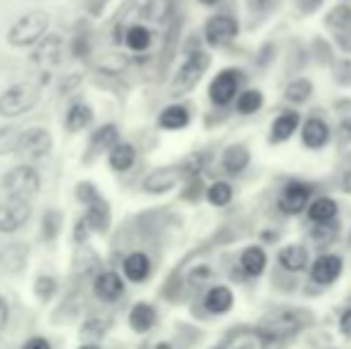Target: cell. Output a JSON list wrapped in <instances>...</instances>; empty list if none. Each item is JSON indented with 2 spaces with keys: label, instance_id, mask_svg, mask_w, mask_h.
Masks as SVG:
<instances>
[{
  "label": "cell",
  "instance_id": "obj_1",
  "mask_svg": "<svg viewBox=\"0 0 351 349\" xmlns=\"http://www.w3.org/2000/svg\"><path fill=\"white\" fill-rule=\"evenodd\" d=\"M38 98H41V93H38L36 84L22 82V84L10 86L8 91L0 96V115H5V117L24 115V112L36 106Z\"/></svg>",
  "mask_w": 351,
  "mask_h": 349
},
{
  "label": "cell",
  "instance_id": "obj_2",
  "mask_svg": "<svg viewBox=\"0 0 351 349\" xmlns=\"http://www.w3.org/2000/svg\"><path fill=\"white\" fill-rule=\"evenodd\" d=\"M48 29V14L46 12H29L19 22H14L8 32V41L17 48L34 46L41 41V36Z\"/></svg>",
  "mask_w": 351,
  "mask_h": 349
},
{
  "label": "cell",
  "instance_id": "obj_3",
  "mask_svg": "<svg viewBox=\"0 0 351 349\" xmlns=\"http://www.w3.org/2000/svg\"><path fill=\"white\" fill-rule=\"evenodd\" d=\"M38 180L36 170L29 168V165H19V168H12L3 180V189L8 194V199H22L27 201L29 196H34L38 191Z\"/></svg>",
  "mask_w": 351,
  "mask_h": 349
},
{
  "label": "cell",
  "instance_id": "obj_4",
  "mask_svg": "<svg viewBox=\"0 0 351 349\" xmlns=\"http://www.w3.org/2000/svg\"><path fill=\"white\" fill-rule=\"evenodd\" d=\"M206 67H208V56H206V53H191L184 65L180 67V72L175 75V80H172V84H170L172 96H182V93L191 91V88L199 84Z\"/></svg>",
  "mask_w": 351,
  "mask_h": 349
},
{
  "label": "cell",
  "instance_id": "obj_5",
  "mask_svg": "<svg viewBox=\"0 0 351 349\" xmlns=\"http://www.w3.org/2000/svg\"><path fill=\"white\" fill-rule=\"evenodd\" d=\"M239 84H241V70H232V67H227V70L217 72L215 77H213L210 86H208V98L215 106H230L232 101H237V96H239Z\"/></svg>",
  "mask_w": 351,
  "mask_h": 349
},
{
  "label": "cell",
  "instance_id": "obj_6",
  "mask_svg": "<svg viewBox=\"0 0 351 349\" xmlns=\"http://www.w3.org/2000/svg\"><path fill=\"white\" fill-rule=\"evenodd\" d=\"M311 186L306 182L299 180H291L285 184V189L280 191V199H278V208L285 215H299L304 210H308L311 206Z\"/></svg>",
  "mask_w": 351,
  "mask_h": 349
},
{
  "label": "cell",
  "instance_id": "obj_7",
  "mask_svg": "<svg viewBox=\"0 0 351 349\" xmlns=\"http://www.w3.org/2000/svg\"><path fill=\"white\" fill-rule=\"evenodd\" d=\"M306 323V318H299V313L291 311H280L275 316L265 318L263 326H261V335L268 337V340H282V337L294 335L296 330H301Z\"/></svg>",
  "mask_w": 351,
  "mask_h": 349
},
{
  "label": "cell",
  "instance_id": "obj_8",
  "mask_svg": "<svg viewBox=\"0 0 351 349\" xmlns=\"http://www.w3.org/2000/svg\"><path fill=\"white\" fill-rule=\"evenodd\" d=\"M204 34H206V41L217 48V46H225V43L234 41L237 34H239V24H237V19L230 17V14H215V17H210L208 22H206Z\"/></svg>",
  "mask_w": 351,
  "mask_h": 349
},
{
  "label": "cell",
  "instance_id": "obj_9",
  "mask_svg": "<svg viewBox=\"0 0 351 349\" xmlns=\"http://www.w3.org/2000/svg\"><path fill=\"white\" fill-rule=\"evenodd\" d=\"M342 268H344L342 256H337V254H320L311 263V280L315 285H332L342 275Z\"/></svg>",
  "mask_w": 351,
  "mask_h": 349
},
{
  "label": "cell",
  "instance_id": "obj_10",
  "mask_svg": "<svg viewBox=\"0 0 351 349\" xmlns=\"http://www.w3.org/2000/svg\"><path fill=\"white\" fill-rule=\"evenodd\" d=\"M301 141H304L306 149L311 151H320L330 144L332 139V132H330V125L323 120V117H308V120L301 125Z\"/></svg>",
  "mask_w": 351,
  "mask_h": 349
},
{
  "label": "cell",
  "instance_id": "obj_11",
  "mask_svg": "<svg viewBox=\"0 0 351 349\" xmlns=\"http://www.w3.org/2000/svg\"><path fill=\"white\" fill-rule=\"evenodd\" d=\"M29 220V204L22 199H8L0 204V232H14Z\"/></svg>",
  "mask_w": 351,
  "mask_h": 349
},
{
  "label": "cell",
  "instance_id": "obj_12",
  "mask_svg": "<svg viewBox=\"0 0 351 349\" xmlns=\"http://www.w3.org/2000/svg\"><path fill=\"white\" fill-rule=\"evenodd\" d=\"M53 146V139L43 127H34V130H27L22 136H19V146L17 151L19 154H27L32 158H41L51 151Z\"/></svg>",
  "mask_w": 351,
  "mask_h": 349
},
{
  "label": "cell",
  "instance_id": "obj_13",
  "mask_svg": "<svg viewBox=\"0 0 351 349\" xmlns=\"http://www.w3.org/2000/svg\"><path fill=\"white\" fill-rule=\"evenodd\" d=\"M301 127V115L296 110H282L270 125V144H285L294 136V132H299Z\"/></svg>",
  "mask_w": 351,
  "mask_h": 349
},
{
  "label": "cell",
  "instance_id": "obj_14",
  "mask_svg": "<svg viewBox=\"0 0 351 349\" xmlns=\"http://www.w3.org/2000/svg\"><path fill=\"white\" fill-rule=\"evenodd\" d=\"M308 220L315 225H325V223H335L339 213V204L332 199V196H318V199L311 201L308 206Z\"/></svg>",
  "mask_w": 351,
  "mask_h": 349
},
{
  "label": "cell",
  "instance_id": "obj_15",
  "mask_svg": "<svg viewBox=\"0 0 351 349\" xmlns=\"http://www.w3.org/2000/svg\"><path fill=\"white\" fill-rule=\"evenodd\" d=\"M278 263L287 273H301L308 265V249L304 244H287L278 252Z\"/></svg>",
  "mask_w": 351,
  "mask_h": 349
},
{
  "label": "cell",
  "instance_id": "obj_16",
  "mask_svg": "<svg viewBox=\"0 0 351 349\" xmlns=\"http://www.w3.org/2000/svg\"><path fill=\"white\" fill-rule=\"evenodd\" d=\"M251 163V154L244 144H230L222 151V168L230 175H241Z\"/></svg>",
  "mask_w": 351,
  "mask_h": 349
},
{
  "label": "cell",
  "instance_id": "obj_17",
  "mask_svg": "<svg viewBox=\"0 0 351 349\" xmlns=\"http://www.w3.org/2000/svg\"><path fill=\"white\" fill-rule=\"evenodd\" d=\"M239 265L249 278H258V275H263L265 265H268V254H265L263 247H258V244H251V247H246L244 252H241Z\"/></svg>",
  "mask_w": 351,
  "mask_h": 349
},
{
  "label": "cell",
  "instance_id": "obj_18",
  "mask_svg": "<svg viewBox=\"0 0 351 349\" xmlns=\"http://www.w3.org/2000/svg\"><path fill=\"white\" fill-rule=\"evenodd\" d=\"M204 304L210 313H227L234 306V294H232V289L225 287V285H215V287H210L208 292H206Z\"/></svg>",
  "mask_w": 351,
  "mask_h": 349
},
{
  "label": "cell",
  "instance_id": "obj_19",
  "mask_svg": "<svg viewBox=\"0 0 351 349\" xmlns=\"http://www.w3.org/2000/svg\"><path fill=\"white\" fill-rule=\"evenodd\" d=\"M180 177H182L180 168L156 170V173H151L146 180H143V189L153 191V194H158V191H167V189H172V186L177 184V180H180Z\"/></svg>",
  "mask_w": 351,
  "mask_h": 349
},
{
  "label": "cell",
  "instance_id": "obj_20",
  "mask_svg": "<svg viewBox=\"0 0 351 349\" xmlns=\"http://www.w3.org/2000/svg\"><path fill=\"white\" fill-rule=\"evenodd\" d=\"M60 38L58 36H48L46 41L38 43L36 48V56H34V62H36L38 67H43V70H51L53 65H58V60H60Z\"/></svg>",
  "mask_w": 351,
  "mask_h": 349
},
{
  "label": "cell",
  "instance_id": "obj_21",
  "mask_svg": "<svg viewBox=\"0 0 351 349\" xmlns=\"http://www.w3.org/2000/svg\"><path fill=\"white\" fill-rule=\"evenodd\" d=\"M122 292H125V285H122V278L117 273L98 275V280H96L98 299H103V302H115V299L122 297Z\"/></svg>",
  "mask_w": 351,
  "mask_h": 349
},
{
  "label": "cell",
  "instance_id": "obj_22",
  "mask_svg": "<svg viewBox=\"0 0 351 349\" xmlns=\"http://www.w3.org/2000/svg\"><path fill=\"white\" fill-rule=\"evenodd\" d=\"M130 326H132V330H136V333H148L156 326V309L146 302L134 304V309H132V313H130Z\"/></svg>",
  "mask_w": 351,
  "mask_h": 349
},
{
  "label": "cell",
  "instance_id": "obj_23",
  "mask_svg": "<svg viewBox=\"0 0 351 349\" xmlns=\"http://www.w3.org/2000/svg\"><path fill=\"white\" fill-rule=\"evenodd\" d=\"M189 110H186L184 106H167L165 110L160 112V117H158V125L162 127V130H184L186 125H189Z\"/></svg>",
  "mask_w": 351,
  "mask_h": 349
},
{
  "label": "cell",
  "instance_id": "obj_24",
  "mask_svg": "<svg viewBox=\"0 0 351 349\" xmlns=\"http://www.w3.org/2000/svg\"><path fill=\"white\" fill-rule=\"evenodd\" d=\"M148 273H151V261H148L146 254L136 252L125 258V275L132 282H143L148 278Z\"/></svg>",
  "mask_w": 351,
  "mask_h": 349
},
{
  "label": "cell",
  "instance_id": "obj_25",
  "mask_svg": "<svg viewBox=\"0 0 351 349\" xmlns=\"http://www.w3.org/2000/svg\"><path fill=\"white\" fill-rule=\"evenodd\" d=\"M263 103H265V98L258 88H246V91H241L239 96H237L234 106L239 115H254V112H258L261 108H263Z\"/></svg>",
  "mask_w": 351,
  "mask_h": 349
},
{
  "label": "cell",
  "instance_id": "obj_26",
  "mask_svg": "<svg viewBox=\"0 0 351 349\" xmlns=\"http://www.w3.org/2000/svg\"><path fill=\"white\" fill-rule=\"evenodd\" d=\"M136 160V151L132 144H117L110 149V165L117 170V173H125L134 165Z\"/></svg>",
  "mask_w": 351,
  "mask_h": 349
},
{
  "label": "cell",
  "instance_id": "obj_27",
  "mask_svg": "<svg viewBox=\"0 0 351 349\" xmlns=\"http://www.w3.org/2000/svg\"><path fill=\"white\" fill-rule=\"evenodd\" d=\"M206 199H208L210 206H215V208H225V206L232 204V199H234V189H232L230 182H213L208 186V191H206Z\"/></svg>",
  "mask_w": 351,
  "mask_h": 349
},
{
  "label": "cell",
  "instance_id": "obj_28",
  "mask_svg": "<svg viewBox=\"0 0 351 349\" xmlns=\"http://www.w3.org/2000/svg\"><path fill=\"white\" fill-rule=\"evenodd\" d=\"M313 96V84H311L308 80H294V82H289L285 88V98L289 103H294V106H301V103H306L308 98Z\"/></svg>",
  "mask_w": 351,
  "mask_h": 349
},
{
  "label": "cell",
  "instance_id": "obj_29",
  "mask_svg": "<svg viewBox=\"0 0 351 349\" xmlns=\"http://www.w3.org/2000/svg\"><path fill=\"white\" fill-rule=\"evenodd\" d=\"M88 122H91V108L84 106V103H77V106H72L70 112H67L65 127H67V132H82Z\"/></svg>",
  "mask_w": 351,
  "mask_h": 349
},
{
  "label": "cell",
  "instance_id": "obj_30",
  "mask_svg": "<svg viewBox=\"0 0 351 349\" xmlns=\"http://www.w3.org/2000/svg\"><path fill=\"white\" fill-rule=\"evenodd\" d=\"M127 46L132 48V51H146L148 46H151V32H148L146 27H132L130 32H127Z\"/></svg>",
  "mask_w": 351,
  "mask_h": 349
},
{
  "label": "cell",
  "instance_id": "obj_31",
  "mask_svg": "<svg viewBox=\"0 0 351 349\" xmlns=\"http://www.w3.org/2000/svg\"><path fill=\"white\" fill-rule=\"evenodd\" d=\"M337 223H325V225H315L313 232H311V239H313L315 244H320V247H325L328 242H332L335 237H337Z\"/></svg>",
  "mask_w": 351,
  "mask_h": 349
},
{
  "label": "cell",
  "instance_id": "obj_32",
  "mask_svg": "<svg viewBox=\"0 0 351 349\" xmlns=\"http://www.w3.org/2000/svg\"><path fill=\"white\" fill-rule=\"evenodd\" d=\"M117 130L112 125H106L101 127V130L96 132V136H93V144L96 146H103V149H110V146H117Z\"/></svg>",
  "mask_w": 351,
  "mask_h": 349
},
{
  "label": "cell",
  "instance_id": "obj_33",
  "mask_svg": "<svg viewBox=\"0 0 351 349\" xmlns=\"http://www.w3.org/2000/svg\"><path fill=\"white\" fill-rule=\"evenodd\" d=\"M19 136L17 130H0V154H10V151H17L19 146Z\"/></svg>",
  "mask_w": 351,
  "mask_h": 349
},
{
  "label": "cell",
  "instance_id": "obj_34",
  "mask_svg": "<svg viewBox=\"0 0 351 349\" xmlns=\"http://www.w3.org/2000/svg\"><path fill=\"white\" fill-rule=\"evenodd\" d=\"M58 225H60V213H58V210H51V213H46V220H43V234H46V239L56 237V234H58Z\"/></svg>",
  "mask_w": 351,
  "mask_h": 349
},
{
  "label": "cell",
  "instance_id": "obj_35",
  "mask_svg": "<svg viewBox=\"0 0 351 349\" xmlns=\"http://www.w3.org/2000/svg\"><path fill=\"white\" fill-rule=\"evenodd\" d=\"M36 292L41 294V299H48L56 292V280L53 278H38L36 280Z\"/></svg>",
  "mask_w": 351,
  "mask_h": 349
},
{
  "label": "cell",
  "instance_id": "obj_36",
  "mask_svg": "<svg viewBox=\"0 0 351 349\" xmlns=\"http://www.w3.org/2000/svg\"><path fill=\"white\" fill-rule=\"evenodd\" d=\"M103 330H106V323H103V321H88L86 326H84V335H96V337H101Z\"/></svg>",
  "mask_w": 351,
  "mask_h": 349
},
{
  "label": "cell",
  "instance_id": "obj_37",
  "mask_svg": "<svg viewBox=\"0 0 351 349\" xmlns=\"http://www.w3.org/2000/svg\"><path fill=\"white\" fill-rule=\"evenodd\" d=\"M339 330H342V335L351 337V309H347L339 318Z\"/></svg>",
  "mask_w": 351,
  "mask_h": 349
},
{
  "label": "cell",
  "instance_id": "obj_38",
  "mask_svg": "<svg viewBox=\"0 0 351 349\" xmlns=\"http://www.w3.org/2000/svg\"><path fill=\"white\" fill-rule=\"evenodd\" d=\"M24 349H51V345H48V340H43V337H32V340L24 345Z\"/></svg>",
  "mask_w": 351,
  "mask_h": 349
},
{
  "label": "cell",
  "instance_id": "obj_39",
  "mask_svg": "<svg viewBox=\"0 0 351 349\" xmlns=\"http://www.w3.org/2000/svg\"><path fill=\"white\" fill-rule=\"evenodd\" d=\"M339 132H342V134H339V136H342V139H339L342 144H347V141H351V122L344 120V122H342V127H339Z\"/></svg>",
  "mask_w": 351,
  "mask_h": 349
},
{
  "label": "cell",
  "instance_id": "obj_40",
  "mask_svg": "<svg viewBox=\"0 0 351 349\" xmlns=\"http://www.w3.org/2000/svg\"><path fill=\"white\" fill-rule=\"evenodd\" d=\"M5 321H8V304H5V299L0 297V328L5 326Z\"/></svg>",
  "mask_w": 351,
  "mask_h": 349
},
{
  "label": "cell",
  "instance_id": "obj_41",
  "mask_svg": "<svg viewBox=\"0 0 351 349\" xmlns=\"http://www.w3.org/2000/svg\"><path fill=\"white\" fill-rule=\"evenodd\" d=\"M342 191H347V194H351V170H347L342 177Z\"/></svg>",
  "mask_w": 351,
  "mask_h": 349
},
{
  "label": "cell",
  "instance_id": "obj_42",
  "mask_svg": "<svg viewBox=\"0 0 351 349\" xmlns=\"http://www.w3.org/2000/svg\"><path fill=\"white\" fill-rule=\"evenodd\" d=\"M201 5H206V8H213V5H217L220 0H199Z\"/></svg>",
  "mask_w": 351,
  "mask_h": 349
},
{
  "label": "cell",
  "instance_id": "obj_43",
  "mask_svg": "<svg viewBox=\"0 0 351 349\" xmlns=\"http://www.w3.org/2000/svg\"><path fill=\"white\" fill-rule=\"evenodd\" d=\"M79 349H98L96 345H84V347H79Z\"/></svg>",
  "mask_w": 351,
  "mask_h": 349
},
{
  "label": "cell",
  "instance_id": "obj_44",
  "mask_svg": "<svg viewBox=\"0 0 351 349\" xmlns=\"http://www.w3.org/2000/svg\"><path fill=\"white\" fill-rule=\"evenodd\" d=\"M313 3H320V0H313Z\"/></svg>",
  "mask_w": 351,
  "mask_h": 349
}]
</instances>
